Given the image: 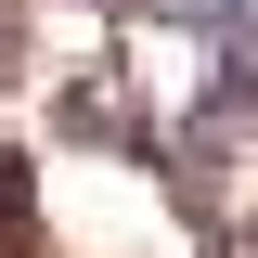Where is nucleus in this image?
<instances>
[{"mask_svg":"<svg viewBox=\"0 0 258 258\" xmlns=\"http://www.w3.org/2000/svg\"><path fill=\"white\" fill-rule=\"evenodd\" d=\"M142 13H168V26H194L207 52H258V0H142Z\"/></svg>","mask_w":258,"mask_h":258,"instance_id":"f257e3e1","label":"nucleus"},{"mask_svg":"<svg viewBox=\"0 0 258 258\" xmlns=\"http://www.w3.org/2000/svg\"><path fill=\"white\" fill-rule=\"evenodd\" d=\"M0 78H13V39H0Z\"/></svg>","mask_w":258,"mask_h":258,"instance_id":"f03ea898","label":"nucleus"}]
</instances>
